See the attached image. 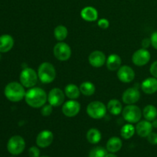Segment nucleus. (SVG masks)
Listing matches in <instances>:
<instances>
[{
    "label": "nucleus",
    "mask_w": 157,
    "mask_h": 157,
    "mask_svg": "<svg viewBox=\"0 0 157 157\" xmlns=\"http://www.w3.org/2000/svg\"><path fill=\"white\" fill-rule=\"evenodd\" d=\"M150 74L153 75V77L157 78V61H155L154 62H153V64L150 65Z\"/></svg>",
    "instance_id": "34"
},
{
    "label": "nucleus",
    "mask_w": 157,
    "mask_h": 157,
    "mask_svg": "<svg viewBox=\"0 0 157 157\" xmlns=\"http://www.w3.org/2000/svg\"><path fill=\"white\" fill-rule=\"evenodd\" d=\"M25 148V140L21 136H13L9 140L7 144V150L12 155H19Z\"/></svg>",
    "instance_id": "7"
},
{
    "label": "nucleus",
    "mask_w": 157,
    "mask_h": 157,
    "mask_svg": "<svg viewBox=\"0 0 157 157\" xmlns=\"http://www.w3.org/2000/svg\"><path fill=\"white\" fill-rule=\"evenodd\" d=\"M24 87L21 83L15 81L9 83L5 87V96L12 102H18L25 98V96L26 92Z\"/></svg>",
    "instance_id": "2"
},
{
    "label": "nucleus",
    "mask_w": 157,
    "mask_h": 157,
    "mask_svg": "<svg viewBox=\"0 0 157 157\" xmlns=\"http://www.w3.org/2000/svg\"><path fill=\"white\" fill-rule=\"evenodd\" d=\"M29 156L30 157H40V150L38 147H32L29 150Z\"/></svg>",
    "instance_id": "32"
},
{
    "label": "nucleus",
    "mask_w": 157,
    "mask_h": 157,
    "mask_svg": "<svg viewBox=\"0 0 157 157\" xmlns=\"http://www.w3.org/2000/svg\"><path fill=\"white\" fill-rule=\"evenodd\" d=\"M40 157H48V156H40Z\"/></svg>",
    "instance_id": "39"
},
{
    "label": "nucleus",
    "mask_w": 157,
    "mask_h": 157,
    "mask_svg": "<svg viewBox=\"0 0 157 157\" xmlns=\"http://www.w3.org/2000/svg\"><path fill=\"white\" fill-rule=\"evenodd\" d=\"M147 140L152 145H157V133L151 132L147 136Z\"/></svg>",
    "instance_id": "31"
},
{
    "label": "nucleus",
    "mask_w": 157,
    "mask_h": 157,
    "mask_svg": "<svg viewBox=\"0 0 157 157\" xmlns=\"http://www.w3.org/2000/svg\"><path fill=\"white\" fill-rule=\"evenodd\" d=\"M64 94L69 99L76 100L80 97L81 90L76 84H69L64 87Z\"/></svg>",
    "instance_id": "22"
},
{
    "label": "nucleus",
    "mask_w": 157,
    "mask_h": 157,
    "mask_svg": "<svg viewBox=\"0 0 157 157\" xmlns=\"http://www.w3.org/2000/svg\"><path fill=\"white\" fill-rule=\"evenodd\" d=\"M67 29L64 25H58L54 30V36L58 41H63L67 36Z\"/></svg>",
    "instance_id": "28"
},
{
    "label": "nucleus",
    "mask_w": 157,
    "mask_h": 157,
    "mask_svg": "<svg viewBox=\"0 0 157 157\" xmlns=\"http://www.w3.org/2000/svg\"><path fill=\"white\" fill-rule=\"evenodd\" d=\"M25 102L33 108H40L45 104L48 101V95L43 89L40 87H32L25 93Z\"/></svg>",
    "instance_id": "1"
},
{
    "label": "nucleus",
    "mask_w": 157,
    "mask_h": 157,
    "mask_svg": "<svg viewBox=\"0 0 157 157\" xmlns=\"http://www.w3.org/2000/svg\"><path fill=\"white\" fill-rule=\"evenodd\" d=\"M107 58L104 52L101 51H94L91 52L88 57L89 64L94 67H101L105 64Z\"/></svg>",
    "instance_id": "15"
},
{
    "label": "nucleus",
    "mask_w": 157,
    "mask_h": 157,
    "mask_svg": "<svg viewBox=\"0 0 157 157\" xmlns=\"http://www.w3.org/2000/svg\"><path fill=\"white\" fill-rule=\"evenodd\" d=\"M123 143L122 140L119 137L117 136H113L110 138L107 143V150L110 153H117L120 151L122 148Z\"/></svg>",
    "instance_id": "21"
},
{
    "label": "nucleus",
    "mask_w": 157,
    "mask_h": 157,
    "mask_svg": "<svg viewBox=\"0 0 157 157\" xmlns=\"http://www.w3.org/2000/svg\"><path fill=\"white\" fill-rule=\"evenodd\" d=\"M80 90H81V93L82 94H84V96H91L94 94L95 90V86L93 83L90 82V81H85V82H83L82 84L80 85Z\"/></svg>",
    "instance_id": "26"
},
{
    "label": "nucleus",
    "mask_w": 157,
    "mask_h": 157,
    "mask_svg": "<svg viewBox=\"0 0 157 157\" xmlns=\"http://www.w3.org/2000/svg\"><path fill=\"white\" fill-rule=\"evenodd\" d=\"M107 109L111 114L117 116L123 111L122 104L117 99H112L107 104Z\"/></svg>",
    "instance_id": "23"
},
{
    "label": "nucleus",
    "mask_w": 157,
    "mask_h": 157,
    "mask_svg": "<svg viewBox=\"0 0 157 157\" xmlns=\"http://www.w3.org/2000/svg\"><path fill=\"white\" fill-rule=\"evenodd\" d=\"M53 54L58 61H65L71 58V49L67 43L59 41L54 47Z\"/></svg>",
    "instance_id": "8"
},
{
    "label": "nucleus",
    "mask_w": 157,
    "mask_h": 157,
    "mask_svg": "<svg viewBox=\"0 0 157 157\" xmlns=\"http://www.w3.org/2000/svg\"><path fill=\"white\" fill-rule=\"evenodd\" d=\"M141 89L147 94H153L157 92V78L152 77L144 80L141 84Z\"/></svg>",
    "instance_id": "17"
},
{
    "label": "nucleus",
    "mask_w": 157,
    "mask_h": 157,
    "mask_svg": "<svg viewBox=\"0 0 157 157\" xmlns=\"http://www.w3.org/2000/svg\"><path fill=\"white\" fill-rule=\"evenodd\" d=\"M38 76L34 69L31 67H26L21 71L20 74V83L27 88H32L35 86L38 82Z\"/></svg>",
    "instance_id": "5"
},
{
    "label": "nucleus",
    "mask_w": 157,
    "mask_h": 157,
    "mask_svg": "<svg viewBox=\"0 0 157 157\" xmlns=\"http://www.w3.org/2000/svg\"><path fill=\"white\" fill-rule=\"evenodd\" d=\"M140 99V93L136 87L127 88L123 93V102L126 104H135Z\"/></svg>",
    "instance_id": "12"
},
{
    "label": "nucleus",
    "mask_w": 157,
    "mask_h": 157,
    "mask_svg": "<svg viewBox=\"0 0 157 157\" xmlns=\"http://www.w3.org/2000/svg\"><path fill=\"white\" fill-rule=\"evenodd\" d=\"M53 112V106L51 104L44 105L41 109V113L43 117H49Z\"/></svg>",
    "instance_id": "30"
},
{
    "label": "nucleus",
    "mask_w": 157,
    "mask_h": 157,
    "mask_svg": "<svg viewBox=\"0 0 157 157\" xmlns=\"http://www.w3.org/2000/svg\"><path fill=\"white\" fill-rule=\"evenodd\" d=\"M0 58H1V55H0Z\"/></svg>",
    "instance_id": "40"
},
{
    "label": "nucleus",
    "mask_w": 157,
    "mask_h": 157,
    "mask_svg": "<svg viewBox=\"0 0 157 157\" xmlns=\"http://www.w3.org/2000/svg\"><path fill=\"white\" fill-rule=\"evenodd\" d=\"M54 140V135L52 131L48 130H42L36 137V144L40 148H46L52 144Z\"/></svg>",
    "instance_id": "13"
},
{
    "label": "nucleus",
    "mask_w": 157,
    "mask_h": 157,
    "mask_svg": "<svg viewBox=\"0 0 157 157\" xmlns=\"http://www.w3.org/2000/svg\"><path fill=\"white\" fill-rule=\"evenodd\" d=\"M14 39L11 35H2L0 36V52L6 53L13 48Z\"/></svg>",
    "instance_id": "20"
},
{
    "label": "nucleus",
    "mask_w": 157,
    "mask_h": 157,
    "mask_svg": "<svg viewBox=\"0 0 157 157\" xmlns=\"http://www.w3.org/2000/svg\"><path fill=\"white\" fill-rule=\"evenodd\" d=\"M141 45H142L143 48L147 49L150 45H151V41H150V38H146L141 42Z\"/></svg>",
    "instance_id": "36"
},
{
    "label": "nucleus",
    "mask_w": 157,
    "mask_h": 157,
    "mask_svg": "<svg viewBox=\"0 0 157 157\" xmlns=\"http://www.w3.org/2000/svg\"><path fill=\"white\" fill-rule=\"evenodd\" d=\"M106 157H117V156L113 153H107V156Z\"/></svg>",
    "instance_id": "38"
},
{
    "label": "nucleus",
    "mask_w": 157,
    "mask_h": 157,
    "mask_svg": "<svg viewBox=\"0 0 157 157\" xmlns=\"http://www.w3.org/2000/svg\"><path fill=\"white\" fill-rule=\"evenodd\" d=\"M65 94L58 87H55L49 91L48 95V101L53 107H59L64 104Z\"/></svg>",
    "instance_id": "9"
},
{
    "label": "nucleus",
    "mask_w": 157,
    "mask_h": 157,
    "mask_svg": "<svg viewBox=\"0 0 157 157\" xmlns=\"http://www.w3.org/2000/svg\"><path fill=\"white\" fill-rule=\"evenodd\" d=\"M150 58H151V55H150V52L147 49L140 48L133 53L132 56V61L135 65L142 67L148 64Z\"/></svg>",
    "instance_id": "10"
},
{
    "label": "nucleus",
    "mask_w": 157,
    "mask_h": 157,
    "mask_svg": "<svg viewBox=\"0 0 157 157\" xmlns=\"http://www.w3.org/2000/svg\"><path fill=\"white\" fill-rule=\"evenodd\" d=\"M98 25L101 29H108L109 25H110V22L106 18H101V19L98 20Z\"/></svg>",
    "instance_id": "33"
},
{
    "label": "nucleus",
    "mask_w": 157,
    "mask_h": 157,
    "mask_svg": "<svg viewBox=\"0 0 157 157\" xmlns=\"http://www.w3.org/2000/svg\"><path fill=\"white\" fill-rule=\"evenodd\" d=\"M144 117L148 121H153L157 117V108L152 104H149L144 107L143 110Z\"/></svg>",
    "instance_id": "24"
},
{
    "label": "nucleus",
    "mask_w": 157,
    "mask_h": 157,
    "mask_svg": "<svg viewBox=\"0 0 157 157\" xmlns=\"http://www.w3.org/2000/svg\"><path fill=\"white\" fill-rule=\"evenodd\" d=\"M136 128L133 126L132 124H127L121 128V135L124 139L129 140L134 135Z\"/></svg>",
    "instance_id": "27"
},
{
    "label": "nucleus",
    "mask_w": 157,
    "mask_h": 157,
    "mask_svg": "<svg viewBox=\"0 0 157 157\" xmlns=\"http://www.w3.org/2000/svg\"><path fill=\"white\" fill-rule=\"evenodd\" d=\"M81 16L87 21H94L98 20V12L94 7L86 6L81 11Z\"/></svg>",
    "instance_id": "18"
},
{
    "label": "nucleus",
    "mask_w": 157,
    "mask_h": 157,
    "mask_svg": "<svg viewBox=\"0 0 157 157\" xmlns=\"http://www.w3.org/2000/svg\"><path fill=\"white\" fill-rule=\"evenodd\" d=\"M117 78L121 82L130 83L134 80L135 72L130 66H121L117 71Z\"/></svg>",
    "instance_id": "14"
},
{
    "label": "nucleus",
    "mask_w": 157,
    "mask_h": 157,
    "mask_svg": "<svg viewBox=\"0 0 157 157\" xmlns=\"http://www.w3.org/2000/svg\"><path fill=\"white\" fill-rule=\"evenodd\" d=\"M150 41H151V45L153 48L157 50V31L154 32L150 36Z\"/></svg>",
    "instance_id": "35"
},
{
    "label": "nucleus",
    "mask_w": 157,
    "mask_h": 157,
    "mask_svg": "<svg viewBox=\"0 0 157 157\" xmlns=\"http://www.w3.org/2000/svg\"><path fill=\"white\" fill-rule=\"evenodd\" d=\"M106 64H107V67L108 70H110V71H115L121 67L122 60L118 55L112 54L107 58Z\"/></svg>",
    "instance_id": "19"
},
{
    "label": "nucleus",
    "mask_w": 157,
    "mask_h": 157,
    "mask_svg": "<svg viewBox=\"0 0 157 157\" xmlns=\"http://www.w3.org/2000/svg\"><path fill=\"white\" fill-rule=\"evenodd\" d=\"M38 79L44 84H49L54 81L56 77V70L53 64L49 62H43L38 69Z\"/></svg>",
    "instance_id": "3"
},
{
    "label": "nucleus",
    "mask_w": 157,
    "mask_h": 157,
    "mask_svg": "<svg viewBox=\"0 0 157 157\" xmlns=\"http://www.w3.org/2000/svg\"><path fill=\"white\" fill-rule=\"evenodd\" d=\"M122 115L124 119L130 124H137L142 117V111L135 104H128L123 109Z\"/></svg>",
    "instance_id": "4"
},
{
    "label": "nucleus",
    "mask_w": 157,
    "mask_h": 157,
    "mask_svg": "<svg viewBox=\"0 0 157 157\" xmlns=\"http://www.w3.org/2000/svg\"><path fill=\"white\" fill-rule=\"evenodd\" d=\"M107 155V150L101 147H94L89 153V157H106Z\"/></svg>",
    "instance_id": "29"
},
{
    "label": "nucleus",
    "mask_w": 157,
    "mask_h": 157,
    "mask_svg": "<svg viewBox=\"0 0 157 157\" xmlns=\"http://www.w3.org/2000/svg\"><path fill=\"white\" fill-rule=\"evenodd\" d=\"M135 128H136V132L138 136L141 137H147V136L151 132H153V127L150 121L145 120V121H139Z\"/></svg>",
    "instance_id": "16"
},
{
    "label": "nucleus",
    "mask_w": 157,
    "mask_h": 157,
    "mask_svg": "<svg viewBox=\"0 0 157 157\" xmlns=\"http://www.w3.org/2000/svg\"><path fill=\"white\" fill-rule=\"evenodd\" d=\"M87 140L90 144H98L101 140V133L100 130L96 128L90 129L87 133Z\"/></svg>",
    "instance_id": "25"
},
{
    "label": "nucleus",
    "mask_w": 157,
    "mask_h": 157,
    "mask_svg": "<svg viewBox=\"0 0 157 157\" xmlns=\"http://www.w3.org/2000/svg\"><path fill=\"white\" fill-rule=\"evenodd\" d=\"M152 125H153V128L157 129V119H155L154 121H152Z\"/></svg>",
    "instance_id": "37"
},
{
    "label": "nucleus",
    "mask_w": 157,
    "mask_h": 157,
    "mask_svg": "<svg viewBox=\"0 0 157 157\" xmlns=\"http://www.w3.org/2000/svg\"><path fill=\"white\" fill-rule=\"evenodd\" d=\"M107 107L101 101L90 102L87 107V113L90 117L93 119H101L107 113Z\"/></svg>",
    "instance_id": "6"
},
{
    "label": "nucleus",
    "mask_w": 157,
    "mask_h": 157,
    "mask_svg": "<svg viewBox=\"0 0 157 157\" xmlns=\"http://www.w3.org/2000/svg\"><path fill=\"white\" fill-rule=\"evenodd\" d=\"M81 104L75 100H70L62 106V113L67 117H74L79 113Z\"/></svg>",
    "instance_id": "11"
}]
</instances>
